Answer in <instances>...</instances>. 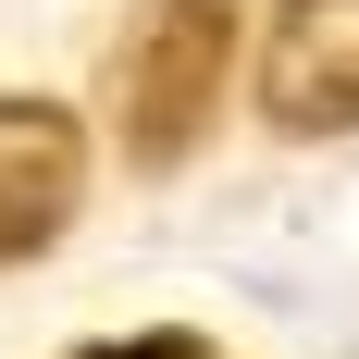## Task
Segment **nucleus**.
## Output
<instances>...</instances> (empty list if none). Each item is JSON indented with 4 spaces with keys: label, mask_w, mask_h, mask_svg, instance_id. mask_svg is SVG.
<instances>
[{
    "label": "nucleus",
    "mask_w": 359,
    "mask_h": 359,
    "mask_svg": "<svg viewBox=\"0 0 359 359\" xmlns=\"http://www.w3.org/2000/svg\"><path fill=\"white\" fill-rule=\"evenodd\" d=\"M223 87H236V13L223 0H149L111 37V137H124V161H149V174L186 161Z\"/></svg>",
    "instance_id": "f257e3e1"
},
{
    "label": "nucleus",
    "mask_w": 359,
    "mask_h": 359,
    "mask_svg": "<svg viewBox=\"0 0 359 359\" xmlns=\"http://www.w3.org/2000/svg\"><path fill=\"white\" fill-rule=\"evenodd\" d=\"M260 124L285 137H347L359 124V0H273V25L248 50Z\"/></svg>",
    "instance_id": "f03ea898"
},
{
    "label": "nucleus",
    "mask_w": 359,
    "mask_h": 359,
    "mask_svg": "<svg viewBox=\"0 0 359 359\" xmlns=\"http://www.w3.org/2000/svg\"><path fill=\"white\" fill-rule=\"evenodd\" d=\"M74 198H87V124L62 100H13L0 87V273L50 248L74 223Z\"/></svg>",
    "instance_id": "7ed1b4c3"
},
{
    "label": "nucleus",
    "mask_w": 359,
    "mask_h": 359,
    "mask_svg": "<svg viewBox=\"0 0 359 359\" xmlns=\"http://www.w3.org/2000/svg\"><path fill=\"white\" fill-rule=\"evenodd\" d=\"M87 359H211V347H186V334H137V347H87Z\"/></svg>",
    "instance_id": "20e7f679"
}]
</instances>
